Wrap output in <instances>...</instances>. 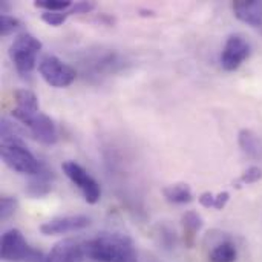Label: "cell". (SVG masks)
<instances>
[{
    "label": "cell",
    "instance_id": "obj_1",
    "mask_svg": "<svg viewBox=\"0 0 262 262\" xmlns=\"http://www.w3.org/2000/svg\"><path fill=\"white\" fill-rule=\"evenodd\" d=\"M0 140H2V160L14 172L21 175H35L41 163L34 157V154L23 143L18 129L6 118H2L0 124Z\"/></svg>",
    "mask_w": 262,
    "mask_h": 262
},
{
    "label": "cell",
    "instance_id": "obj_2",
    "mask_svg": "<svg viewBox=\"0 0 262 262\" xmlns=\"http://www.w3.org/2000/svg\"><path fill=\"white\" fill-rule=\"evenodd\" d=\"M86 258L95 262H138L134 241L117 232H104L83 244Z\"/></svg>",
    "mask_w": 262,
    "mask_h": 262
},
{
    "label": "cell",
    "instance_id": "obj_3",
    "mask_svg": "<svg viewBox=\"0 0 262 262\" xmlns=\"http://www.w3.org/2000/svg\"><path fill=\"white\" fill-rule=\"evenodd\" d=\"M41 51V41L29 32L18 34L9 46V57L21 77L31 75Z\"/></svg>",
    "mask_w": 262,
    "mask_h": 262
},
{
    "label": "cell",
    "instance_id": "obj_4",
    "mask_svg": "<svg viewBox=\"0 0 262 262\" xmlns=\"http://www.w3.org/2000/svg\"><path fill=\"white\" fill-rule=\"evenodd\" d=\"M38 72L49 86L58 89L71 86L77 77L75 69L55 55H45L38 61Z\"/></svg>",
    "mask_w": 262,
    "mask_h": 262
},
{
    "label": "cell",
    "instance_id": "obj_5",
    "mask_svg": "<svg viewBox=\"0 0 262 262\" xmlns=\"http://www.w3.org/2000/svg\"><path fill=\"white\" fill-rule=\"evenodd\" d=\"M61 169H63L64 175L72 181V184H75L78 187V190L81 192L86 203L97 204L100 201V198H101L100 184L80 164H77L75 161H66V163H63Z\"/></svg>",
    "mask_w": 262,
    "mask_h": 262
},
{
    "label": "cell",
    "instance_id": "obj_6",
    "mask_svg": "<svg viewBox=\"0 0 262 262\" xmlns=\"http://www.w3.org/2000/svg\"><path fill=\"white\" fill-rule=\"evenodd\" d=\"M250 43L243 35H230L221 52L223 69L233 72L236 71L250 55Z\"/></svg>",
    "mask_w": 262,
    "mask_h": 262
},
{
    "label": "cell",
    "instance_id": "obj_7",
    "mask_svg": "<svg viewBox=\"0 0 262 262\" xmlns=\"http://www.w3.org/2000/svg\"><path fill=\"white\" fill-rule=\"evenodd\" d=\"M32 247L28 246L25 236L20 230L11 229L3 233L2 243H0V255L2 259L6 262H18L28 258Z\"/></svg>",
    "mask_w": 262,
    "mask_h": 262
},
{
    "label": "cell",
    "instance_id": "obj_8",
    "mask_svg": "<svg viewBox=\"0 0 262 262\" xmlns=\"http://www.w3.org/2000/svg\"><path fill=\"white\" fill-rule=\"evenodd\" d=\"M89 226H91L89 216H86V215H69V216H58V218L46 221L45 224L40 226V232L45 236H57V235L84 230Z\"/></svg>",
    "mask_w": 262,
    "mask_h": 262
},
{
    "label": "cell",
    "instance_id": "obj_9",
    "mask_svg": "<svg viewBox=\"0 0 262 262\" xmlns=\"http://www.w3.org/2000/svg\"><path fill=\"white\" fill-rule=\"evenodd\" d=\"M14 98H15V109L12 111V117L15 120H18L21 124L28 126L29 121L40 114V106H38V98L37 95L29 91V89H17L14 92Z\"/></svg>",
    "mask_w": 262,
    "mask_h": 262
},
{
    "label": "cell",
    "instance_id": "obj_10",
    "mask_svg": "<svg viewBox=\"0 0 262 262\" xmlns=\"http://www.w3.org/2000/svg\"><path fill=\"white\" fill-rule=\"evenodd\" d=\"M86 253L83 244L75 239L58 241L46 256V262H84Z\"/></svg>",
    "mask_w": 262,
    "mask_h": 262
},
{
    "label": "cell",
    "instance_id": "obj_11",
    "mask_svg": "<svg viewBox=\"0 0 262 262\" xmlns=\"http://www.w3.org/2000/svg\"><path fill=\"white\" fill-rule=\"evenodd\" d=\"M32 137L45 144V146H52L57 143L58 140V134H57V127L54 124V121L46 115V114H37L28 124Z\"/></svg>",
    "mask_w": 262,
    "mask_h": 262
},
{
    "label": "cell",
    "instance_id": "obj_12",
    "mask_svg": "<svg viewBox=\"0 0 262 262\" xmlns=\"http://www.w3.org/2000/svg\"><path fill=\"white\" fill-rule=\"evenodd\" d=\"M233 14L243 23L261 28L262 26V2L261 0H235L232 5Z\"/></svg>",
    "mask_w": 262,
    "mask_h": 262
},
{
    "label": "cell",
    "instance_id": "obj_13",
    "mask_svg": "<svg viewBox=\"0 0 262 262\" xmlns=\"http://www.w3.org/2000/svg\"><path fill=\"white\" fill-rule=\"evenodd\" d=\"M54 180H55L54 172L48 169L45 164H41L40 170L35 175L29 177V181L26 184V193L32 198L46 196L48 193H51L54 187Z\"/></svg>",
    "mask_w": 262,
    "mask_h": 262
},
{
    "label": "cell",
    "instance_id": "obj_14",
    "mask_svg": "<svg viewBox=\"0 0 262 262\" xmlns=\"http://www.w3.org/2000/svg\"><path fill=\"white\" fill-rule=\"evenodd\" d=\"M181 224H183V230H184V241H186V246L190 249V247H193L196 233L203 229L204 221H203V218H201V215H200L198 212L189 210V212H186V213L183 215Z\"/></svg>",
    "mask_w": 262,
    "mask_h": 262
},
{
    "label": "cell",
    "instance_id": "obj_15",
    "mask_svg": "<svg viewBox=\"0 0 262 262\" xmlns=\"http://www.w3.org/2000/svg\"><path fill=\"white\" fill-rule=\"evenodd\" d=\"M238 143L247 157H250L253 160L262 158V141L253 130L243 129L238 135Z\"/></svg>",
    "mask_w": 262,
    "mask_h": 262
},
{
    "label": "cell",
    "instance_id": "obj_16",
    "mask_svg": "<svg viewBox=\"0 0 262 262\" xmlns=\"http://www.w3.org/2000/svg\"><path fill=\"white\" fill-rule=\"evenodd\" d=\"M163 195L169 203L173 204H186L193 198L192 189L187 184H172L163 189Z\"/></svg>",
    "mask_w": 262,
    "mask_h": 262
},
{
    "label": "cell",
    "instance_id": "obj_17",
    "mask_svg": "<svg viewBox=\"0 0 262 262\" xmlns=\"http://www.w3.org/2000/svg\"><path fill=\"white\" fill-rule=\"evenodd\" d=\"M236 258H238V250L235 244L230 241H223L216 244L209 253L210 262H235Z\"/></svg>",
    "mask_w": 262,
    "mask_h": 262
},
{
    "label": "cell",
    "instance_id": "obj_18",
    "mask_svg": "<svg viewBox=\"0 0 262 262\" xmlns=\"http://www.w3.org/2000/svg\"><path fill=\"white\" fill-rule=\"evenodd\" d=\"M157 230H158L160 244H161L166 250L175 249V246H177V233H175V230H172V227L167 226V224H160Z\"/></svg>",
    "mask_w": 262,
    "mask_h": 262
},
{
    "label": "cell",
    "instance_id": "obj_19",
    "mask_svg": "<svg viewBox=\"0 0 262 262\" xmlns=\"http://www.w3.org/2000/svg\"><path fill=\"white\" fill-rule=\"evenodd\" d=\"M34 5L37 8L45 9V12H60L72 8L71 0H35Z\"/></svg>",
    "mask_w": 262,
    "mask_h": 262
},
{
    "label": "cell",
    "instance_id": "obj_20",
    "mask_svg": "<svg viewBox=\"0 0 262 262\" xmlns=\"http://www.w3.org/2000/svg\"><path fill=\"white\" fill-rule=\"evenodd\" d=\"M72 15L71 9L68 11H60V12H43L41 14V20L49 25V26H60L66 21V18Z\"/></svg>",
    "mask_w": 262,
    "mask_h": 262
},
{
    "label": "cell",
    "instance_id": "obj_21",
    "mask_svg": "<svg viewBox=\"0 0 262 262\" xmlns=\"http://www.w3.org/2000/svg\"><path fill=\"white\" fill-rule=\"evenodd\" d=\"M20 26H21V23H20L18 18H15L12 15H8V14L0 15V32H2V35H9L14 31H17Z\"/></svg>",
    "mask_w": 262,
    "mask_h": 262
},
{
    "label": "cell",
    "instance_id": "obj_22",
    "mask_svg": "<svg viewBox=\"0 0 262 262\" xmlns=\"http://www.w3.org/2000/svg\"><path fill=\"white\" fill-rule=\"evenodd\" d=\"M17 206H18V203H17L15 198H12V196H2V200H0V218L2 220L11 218L15 213Z\"/></svg>",
    "mask_w": 262,
    "mask_h": 262
},
{
    "label": "cell",
    "instance_id": "obj_23",
    "mask_svg": "<svg viewBox=\"0 0 262 262\" xmlns=\"http://www.w3.org/2000/svg\"><path fill=\"white\" fill-rule=\"evenodd\" d=\"M261 178H262L261 167H258V166H252V167H249V169L243 173V177H241V183H244V184H253V183H258Z\"/></svg>",
    "mask_w": 262,
    "mask_h": 262
},
{
    "label": "cell",
    "instance_id": "obj_24",
    "mask_svg": "<svg viewBox=\"0 0 262 262\" xmlns=\"http://www.w3.org/2000/svg\"><path fill=\"white\" fill-rule=\"evenodd\" d=\"M95 8L94 2H77L75 5H72L71 12L72 14H88Z\"/></svg>",
    "mask_w": 262,
    "mask_h": 262
},
{
    "label": "cell",
    "instance_id": "obj_25",
    "mask_svg": "<svg viewBox=\"0 0 262 262\" xmlns=\"http://www.w3.org/2000/svg\"><path fill=\"white\" fill-rule=\"evenodd\" d=\"M215 195L212 193V192H204L201 196H200V203H201V206L203 207H206V209H213L215 207Z\"/></svg>",
    "mask_w": 262,
    "mask_h": 262
},
{
    "label": "cell",
    "instance_id": "obj_26",
    "mask_svg": "<svg viewBox=\"0 0 262 262\" xmlns=\"http://www.w3.org/2000/svg\"><path fill=\"white\" fill-rule=\"evenodd\" d=\"M229 200H230V193H229V192H221V193H218L216 198H215V207H213V209L223 210V209L227 206Z\"/></svg>",
    "mask_w": 262,
    "mask_h": 262
}]
</instances>
